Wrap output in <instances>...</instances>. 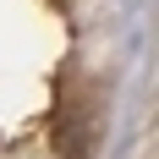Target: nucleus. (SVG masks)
<instances>
[{
	"mask_svg": "<svg viewBox=\"0 0 159 159\" xmlns=\"http://www.w3.org/2000/svg\"><path fill=\"white\" fill-rule=\"evenodd\" d=\"M55 154H61V159H88V154H93V126H82L77 115L55 121Z\"/></svg>",
	"mask_w": 159,
	"mask_h": 159,
	"instance_id": "f257e3e1",
	"label": "nucleus"
}]
</instances>
